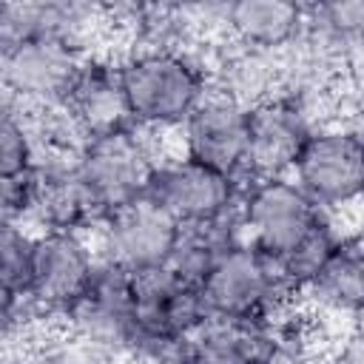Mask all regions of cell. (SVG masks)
I'll use <instances>...</instances> for the list:
<instances>
[{
	"label": "cell",
	"mask_w": 364,
	"mask_h": 364,
	"mask_svg": "<svg viewBox=\"0 0 364 364\" xmlns=\"http://www.w3.org/2000/svg\"><path fill=\"white\" fill-rule=\"evenodd\" d=\"M307 9L304 43L330 57L336 65L350 57H364V0L355 3H313Z\"/></svg>",
	"instance_id": "d6986e66"
},
{
	"label": "cell",
	"mask_w": 364,
	"mask_h": 364,
	"mask_svg": "<svg viewBox=\"0 0 364 364\" xmlns=\"http://www.w3.org/2000/svg\"><path fill=\"white\" fill-rule=\"evenodd\" d=\"M347 327H350V330H355V333H361V336H364V307H361V310H358V313H355V316H353V318H350V321H347Z\"/></svg>",
	"instance_id": "7402d4cb"
},
{
	"label": "cell",
	"mask_w": 364,
	"mask_h": 364,
	"mask_svg": "<svg viewBox=\"0 0 364 364\" xmlns=\"http://www.w3.org/2000/svg\"><path fill=\"white\" fill-rule=\"evenodd\" d=\"M100 262L102 256L94 236L34 230L28 301L43 330H63L68 316L88 296Z\"/></svg>",
	"instance_id": "3957f363"
},
{
	"label": "cell",
	"mask_w": 364,
	"mask_h": 364,
	"mask_svg": "<svg viewBox=\"0 0 364 364\" xmlns=\"http://www.w3.org/2000/svg\"><path fill=\"white\" fill-rule=\"evenodd\" d=\"M117 65L131 122L159 139L176 134L213 91L196 48H122Z\"/></svg>",
	"instance_id": "6da1fadb"
},
{
	"label": "cell",
	"mask_w": 364,
	"mask_h": 364,
	"mask_svg": "<svg viewBox=\"0 0 364 364\" xmlns=\"http://www.w3.org/2000/svg\"><path fill=\"white\" fill-rule=\"evenodd\" d=\"M105 6H82L65 0H6L0 3V46L51 37L71 43L88 54L102 51L97 43L108 31Z\"/></svg>",
	"instance_id": "4fadbf2b"
},
{
	"label": "cell",
	"mask_w": 364,
	"mask_h": 364,
	"mask_svg": "<svg viewBox=\"0 0 364 364\" xmlns=\"http://www.w3.org/2000/svg\"><path fill=\"white\" fill-rule=\"evenodd\" d=\"M250 108L210 91V97L176 131V151L233 179H247Z\"/></svg>",
	"instance_id": "7c38bea8"
},
{
	"label": "cell",
	"mask_w": 364,
	"mask_h": 364,
	"mask_svg": "<svg viewBox=\"0 0 364 364\" xmlns=\"http://www.w3.org/2000/svg\"><path fill=\"white\" fill-rule=\"evenodd\" d=\"M307 9L287 0H233L219 3L216 34L219 40L256 48V51H290L304 40Z\"/></svg>",
	"instance_id": "9a60e30c"
},
{
	"label": "cell",
	"mask_w": 364,
	"mask_h": 364,
	"mask_svg": "<svg viewBox=\"0 0 364 364\" xmlns=\"http://www.w3.org/2000/svg\"><path fill=\"white\" fill-rule=\"evenodd\" d=\"M40 188L31 210V230H63L94 236L105 219V210L80 176V168L37 171Z\"/></svg>",
	"instance_id": "e0dca14e"
},
{
	"label": "cell",
	"mask_w": 364,
	"mask_h": 364,
	"mask_svg": "<svg viewBox=\"0 0 364 364\" xmlns=\"http://www.w3.org/2000/svg\"><path fill=\"white\" fill-rule=\"evenodd\" d=\"M355 242H358V247H361V253H364V230H361V233H355Z\"/></svg>",
	"instance_id": "603a6c76"
},
{
	"label": "cell",
	"mask_w": 364,
	"mask_h": 364,
	"mask_svg": "<svg viewBox=\"0 0 364 364\" xmlns=\"http://www.w3.org/2000/svg\"><path fill=\"white\" fill-rule=\"evenodd\" d=\"M179 233L182 225L171 213H165L156 202L142 196L108 213L97 228L94 242L105 262L139 273L168 264L179 242Z\"/></svg>",
	"instance_id": "30bf717a"
},
{
	"label": "cell",
	"mask_w": 364,
	"mask_h": 364,
	"mask_svg": "<svg viewBox=\"0 0 364 364\" xmlns=\"http://www.w3.org/2000/svg\"><path fill=\"white\" fill-rule=\"evenodd\" d=\"M293 176L245 179L242 188V230L250 245L282 259L293 250L324 216Z\"/></svg>",
	"instance_id": "9c48e42d"
},
{
	"label": "cell",
	"mask_w": 364,
	"mask_h": 364,
	"mask_svg": "<svg viewBox=\"0 0 364 364\" xmlns=\"http://www.w3.org/2000/svg\"><path fill=\"white\" fill-rule=\"evenodd\" d=\"M134 313L139 341L191 338L208 318L202 290L179 279L168 264L134 273Z\"/></svg>",
	"instance_id": "5bb4252c"
},
{
	"label": "cell",
	"mask_w": 364,
	"mask_h": 364,
	"mask_svg": "<svg viewBox=\"0 0 364 364\" xmlns=\"http://www.w3.org/2000/svg\"><path fill=\"white\" fill-rule=\"evenodd\" d=\"M299 304L316 318H341L344 324L364 307V253L355 233L336 250V256L301 290Z\"/></svg>",
	"instance_id": "ac0fdd59"
},
{
	"label": "cell",
	"mask_w": 364,
	"mask_h": 364,
	"mask_svg": "<svg viewBox=\"0 0 364 364\" xmlns=\"http://www.w3.org/2000/svg\"><path fill=\"white\" fill-rule=\"evenodd\" d=\"M242 188L245 179L225 176L173 148L162 154L145 196L182 228H193L233 213L242 202Z\"/></svg>",
	"instance_id": "ba28073f"
},
{
	"label": "cell",
	"mask_w": 364,
	"mask_h": 364,
	"mask_svg": "<svg viewBox=\"0 0 364 364\" xmlns=\"http://www.w3.org/2000/svg\"><path fill=\"white\" fill-rule=\"evenodd\" d=\"M208 316L273 318L299 304L282 264L247 239L228 245L199 284Z\"/></svg>",
	"instance_id": "7a4b0ae2"
},
{
	"label": "cell",
	"mask_w": 364,
	"mask_h": 364,
	"mask_svg": "<svg viewBox=\"0 0 364 364\" xmlns=\"http://www.w3.org/2000/svg\"><path fill=\"white\" fill-rule=\"evenodd\" d=\"M125 364H202L193 338H145Z\"/></svg>",
	"instance_id": "44dd1931"
},
{
	"label": "cell",
	"mask_w": 364,
	"mask_h": 364,
	"mask_svg": "<svg viewBox=\"0 0 364 364\" xmlns=\"http://www.w3.org/2000/svg\"><path fill=\"white\" fill-rule=\"evenodd\" d=\"M88 57V51L51 37L0 46L3 100L28 114L57 108L65 102Z\"/></svg>",
	"instance_id": "5b68a950"
},
{
	"label": "cell",
	"mask_w": 364,
	"mask_h": 364,
	"mask_svg": "<svg viewBox=\"0 0 364 364\" xmlns=\"http://www.w3.org/2000/svg\"><path fill=\"white\" fill-rule=\"evenodd\" d=\"M63 330L100 358L125 364L139 344L134 313V273L102 259L88 296L68 316Z\"/></svg>",
	"instance_id": "52a82bcc"
},
{
	"label": "cell",
	"mask_w": 364,
	"mask_h": 364,
	"mask_svg": "<svg viewBox=\"0 0 364 364\" xmlns=\"http://www.w3.org/2000/svg\"><path fill=\"white\" fill-rule=\"evenodd\" d=\"M63 108L77 122V128L88 136V142L94 136L134 125L128 114L122 80H119L117 54H108V51L91 54L80 68Z\"/></svg>",
	"instance_id": "2e32d148"
},
{
	"label": "cell",
	"mask_w": 364,
	"mask_h": 364,
	"mask_svg": "<svg viewBox=\"0 0 364 364\" xmlns=\"http://www.w3.org/2000/svg\"><path fill=\"white\" fill-rule=\"evenodd\" d=\"M321 122L293 97H273L247 114V179L293 176V168Z\"/></svg>",
	"instance_id": "8fae6325"
},
{
	"label": "cell",
	"mask_w": 364,
	"mask_h": 364,
	"mask_svg": "<svg viewBox=\"0 0 364 364\" xmlns=\"http://www.w3.org/2000/svg\"><path fill=\"white\" fill-rule=\"evenodd\" d=\"M293 179L333 216L364 205V134L341 119L321 122L304 145Z\"/></svg>",
	"instance_id": "8992f818"
},
{
	"label": "cell",
	"mask_w": 364,
	"mask_h": 364,
	"mask_svg": "<svg viewBox=\"0 0 364 364\" xmlns=\"http://www.w3.org/2000/svg\"><path fill=\"white\" fill-rule=\"evenodd\" d=\"M162 139L128 125L102 136H94L80 156V176L100 202V208L114 213L148 193L151 176L162 159Z\"/></svg>",
	"instance_id": "277c9868"
},
{
	"label": "cell",
	"mask_w": 364,
	"mask_h": 364,
	"mask_svg": "<svg viewBox=\"0 0 364 364\" xmlns=\"http://www.w3.org/2000/svg\"><path fill=\"white\" fill-rule=\"evenodd\" d=\"M37 168V139L31 114L3 100L0 117V179H17Z\"/></svg>",
	"instance_id": "ffe728a7"
}]
</instances>
